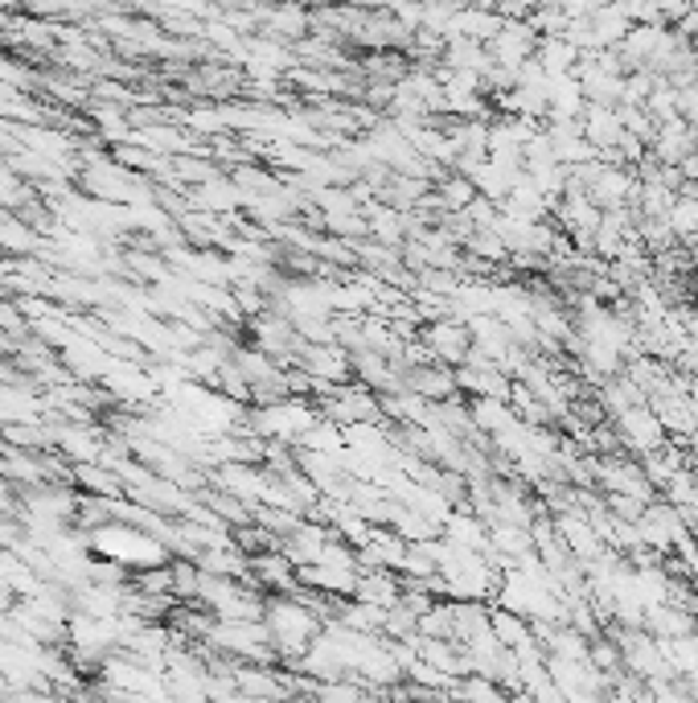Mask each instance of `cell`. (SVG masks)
<instances>
[{
	"instance_id": "30bf717a",
	"label": "cell",
	"mask_w": 698,
	"mask_h": 703,
	"mask_svg": "<svg viewBox=\"0 0 698 703\" xmlns=\"http://www.w3.org/2000/svg\"><path fill=\"white\" fill-rule=\"evenodd\" d=\"M407 547L399 535L390 527H370V539L358 547V568L370 572V568H387V572H399V564L407 560Z\"/></svg>"
},
{
	"instance_id": "8992f818",
	"label": "cell",
	"mask_w": 698,
	"mask_h": 703,
	"mask_svg": "<svg viewBox=\"0 0 698 703\" xmlns=\"http://www.w3.org/2000/svg\"><path fill=\"white\" fill-rule=\"evenodd\" d=\"M555 523V535H559V543L567 547V555L576 560V564H584V568H591L600 555H605V543H600V535L591 531L588 514L584 511H564V514H551Z\"/></svg>"
},
{
	"instance_id": "ba28073f",
	"label": "cell",
	"mask_w": 698,
	"mask_h": 703,
	"mask_svg": "<svg viewBox=\"0 0 698 703\" xmlns=\"http://www.w3.org/2000/svg\"><path fill=\"white\" fill-rule=\"evenodd\" d=\"M538 50V33L526 21H506L501 33L489 41V58H493V67L501 70H518L526 67Z\"/></svg>"
},
{
	"instance_id": "7c38bea8",
	"label": "cell",
	"mask_w": 698,
	"mask_h": 703,
	"mask_svg": "<svg viewBox=\"0 0 698 703\" xmlns=\"http://www.w3.org/2000/svg\"><path fill=\"white\" fill-rule=\"evenodd\" d=\"M353 601H366V605L390 613L395 605H403V576L387 568H370L358 576V588H353Z\"/></svg>"
},
{
	"instance_id": "9a60e30c",
	"label": "cell",
	"mask_w": 698,
	"mask_h": 703,
	"mask_svg": "<svg viewBox=\"0 0 698 703\" xmlns=\"http://www.w3.org/2000/svg\"><path fill=\"white\" fill-rule=\"evenodd\" d=\"M535 62L547 79H559V75H571L579 67V50L567 38H538Z\"/></svg>"
},
{
	"instance_id": "4fadbf2b",
	"label": "cell",
	"mask_w": 698,
	"mask_h": 703,
	"mask_svg": "<svg viewBox=\"0 0 698 703\" xmlns=\"http://www.w3.org/2000/svg\"><path fill=\"white\" fill-rule=\"evenodd\" d=\"M443 539L465 547V552H481L489 555V527L472 511H452L448 523H443Z\"/></svg>"
},
{
	"instance_id": "2e32d148",
	"label": "cell",
	"mask_w": 698,
	"mask_h": 703,
	"mask_svg": "<svg viewBox=\"0 0 698 703\" xmlns=\"http://www.w3.org/2000/svg\"><path fill=\"white\" fill-rule=\"evenodd\" d=\"M591 33L600 41V50H617L620 41L629 38L632 21L625 17V4H605V9H591Z\"/></svg>"
},
{
	"instance_id": "52a82bcc",
	"label": "cell",
	"mask_w": 698,
	"mask_h": 703,
	"mask_svg": "<svg viewBox=\"0 0 698 703\" xmlns=\"http://www.w3.org/2000/svg\"><path fill=\"white\" fill-rule=\"evenodd\" d=\"M617 436H620V445L632 448V453H641V457H654V453L666 448V428H661V419L649 412V404L620 412Z\"/></svg>"
},
{
	"instance_id": "9c48e42d",
	"label": "cell",
	"mask_w": 698,
	"mask_h": 703,
	"mask_svg": "<svg viewBox=\"0 0 698 703\" xmlns=\"http://www.w3.org/2000/svg\"><path fill=\"white\" fill-rule=\"evenodd\" d=\"M403 387L411 395H419L423 404H448V399H457V370H448L440 363H428V366H411L403 370Z\"/></svg>"
},
{
	"instance_id": "3957f363",
	"label": "cell",
	"mask_w": 698,
	"mask_h": 703,
	"mask_svg": "<svg viewBox=\"0 0 698 703\" xmlns=\"http://www.w3.org/2000/svg\"><path fill=\"white\" fill-rule=\"evenodd\" d=\"M206 642L218 654L239 659V663H256V666L276 663V650H271L268 625L263 622H215L206 630Z\"/></svg>"
},
{
	"instance_id": "5b68a950",
	"label": "cell",
	"mask_w": 698,
	"mask_h": 703,
	"mask_svg": "<svg viewBox=\"0 0 698 703\" xmlns=\"http://www.w3.org/2000/svg\"><path fill=\"white\" fill-rule=\"evenodd\" d=\"M305 375H312V383L317 387H346L349 375H353V358H349L346 346H337V341H329V346H300V354H296V363Z\"/></svg>"
},
{
	"instance_id": "44dd1931",
	"label": "cell",
	"mask_w": 698,
	"mask_h": 703,
	"mask_svg": "<svg viewBox=\"0 0 698 703\" xmlns=\"http://www.w3.org/2000/svg\"><path fill=\"white\" fill-rule=\"evenodd\" d=\"M26 202V181L17 174L13 165H0V206H17Z\"/></svg>"
},
{
	"instance_id": "ffe728a7",
	"label": "cell",
	"mask_w": 698,
	"mask_h": 703,
	"mask_svg": "<svg viewBox=\"0 0 698 703\" xmlns=\"http://www.w3.org/2000/svg\"><path fill=\"white\" fill-rule=\"evenodd\" d=\"M0 247H9V251H33V247H38V235H33L26 222L0 218Z\"/></svg>"
},
{
	"instance_id": "ac0fdd59",
	"label": "cell",
	"mask_w": 698,
	"mask_h": 703,
	"mask_svg": "<svg viewBox=\"0 0 698 703\" xmlns=\"http://www.w3.org/2000/svg\"><path fill=\"white\" fill-rule=\"evenodd\" d=\"M271 41H296L309 33V13H300V9H280V13H271Z\"/></svg>"
},
{
	"instance_id": "7a4b0ae2",
	"label": "cell",
	"mask_w": 698,
	"mask_h": 703,
	"mask_svg": "<svg viewBox=\"0 0 698 703\" xmlns=\"http://www.w3.org/2000/svg\"><path fill=\"white\" fill-rule=\"evenodd\" d=\"M87 547L99 552V560H108L116 568H164L169 564V543L152 539L144 527L132 523H103L87 535Z\"/></svg>"
},
{
	"instance_id": "8fae6325",
	"label": "cell",
	"mask_w": 698,
	"mask_h": 703,
	"mask_svg": "<svg viewBox=\"0 0 698 703\" xmlns=\"http://www.w3.org/2000/svg\"><path fill=\"white\" fill-rule=\"evenodd\" d=\"M333 543V531L325 527V523H312V518H305L300 527L288 535V539L280 543V552L292 560L296 568H309V564H317L321 560V552Z\"/></svg>"
},
{
	"instance_id": "e0dca14e",
	"label": "cell",
	"mask_w": 698,
	"mask_h": 703,
	"mask_svg": "<svg viewBox=\"0 0 698 703\" xmlns=\"http://www.w3.org/2000/svg\"><path fill=\"white\" fill-rule=\"evenodd\" d=\"M666 222H670L674 239L690 247V244L698 239V202H695V198H674V206H670V215H666Z\"/></svg>"
},
{
	"instance_id": "7402d4cb",
	"label": "cell",
	"mask_w": 698,
	"mask_h": 703,
	"mask_svg": "<svg viewBox=\"0 0 698 703\" xmlns=\"http://www.w3.org/2000/svg\"><path fill=\"white\" fill-rule=\"evenodd\" d=\"M690 58H695V67H698V38L690 41Z\"/></svg>"
},
{
	"instance_id": "d6986e66",
	"label": "cell",
	"mask_w": 698,
	"mask_h": 703,
	"mask_svg": "<svg viewBox=\"0 0 698 703\" xmlns=\"http://www.w3.org/2000/svg\"><path fill=\"white\" fill-rule=\"evenodd\" d=\"M654 87H658V79H654L649 70L625 75V91H620V103H625V108H645V103H649V96H654Z\"/></svg>"
},
{
	"instance_id": "277c9868",
	"label": "cell",
	"mask_w": 698,
	"mask_h": 703,
	"mask_svg": "<svg viewBox=\"0 0 698 703\" xmlns=\"http://www.w3.org/2000/svg\"><path fill=\"white\" fill-rule=\"evenodd\" d=\"M419 346L431 354V363H440V366H448V370H457V366L469 363L472 334H469V325L452 321V317H440V321L423 325V334H419Z\"/></svg>"
},
{
	"instance_id": "5bb4252c",
	"label": "cell",
	"mask_w": 698,
	"mask_h": 703,
	"mask_svg": "<svg viewBox=\"0 0 698 703\" xmlns=\"http://www.w3.org/2000/svg\"><path fill=\"white\" fill-rule=\"evenodd\" d=\"M489 630H493L497 646L510 650V654H522V650L538 646V642H535V630H530V622H522V617H513V613H506V608H489Z\"/></svg>"
},
{
	"instance_id": "6da1fadb",
	"label": "cell",
	"mask_w": 698,
	"mask_h": 703,
	"mask_svg": "<svg viewBox=\"0 0 698 703\" xmlns=\"http://www.w3.org/2000/svg\"><path fill=\"white\" fill-rule=\"evenodd\" d=\"M325 622H329V613L312 605L305 588L296 596H271L263 605V625H268L271 650L283 663H300L312 642L325 634Z\"/></svg>"
}]
</instances>
